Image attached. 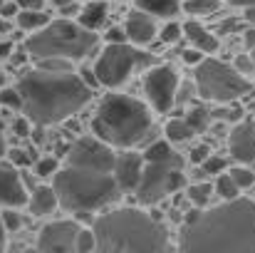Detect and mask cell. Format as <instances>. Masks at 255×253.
Returning <instances> with one entry per match:
<instances>
[{"label":"cell","mask_w":255,"mask_h":253,"mask_svg":"<svg viewBox=\"0 0 255 253\" xmlns=\"http://www.w3.org/2000/svg\"><path fill=\"white\" fill-rule=\"evenodd\" d=\"M178 249L188 253H255V201L236 196L213 209L191 211L183 219Z\"/></svg>","instance_id":"obj_1"},{"label":"cell","mask_w":255,"mask_h":253,"mask_svg":"<svg viewBox=\"0 0 255 253\" xmlns=\"http://www.w3.org/2000/svg\"><path fill=\"white\" fill-rule=\"evenodd\" d=\"M22 112L35 127L60 124L92 99V87L75 72L32 70L17 82Z\"/></svg>","instance_id":"obj_2"},{"label":"cell","mask_w":255,"mask_h":253,"mask_svg":"<svg viewBox=\"0 0 255 253\" xmlns=\"http://www.w3.org/2000/svg\"><path fill=\"white\" fill-rule=\"evenodd\" d=\"M92 231L97 239V251L104 253H144L171 249L166 226L134 206H122L102 214L99 219H94Z\"/></svg>","instance_id":"obj_3"},{"label":"cell","mask_w":255,"mask_h":253,"mask_svg":"<svg viewBox=\"0 0 255 253\" xmlns=\"http://www.w3.org/2000/svg\"><path fill=\"white\" fill-rule=\"evenodd\" d=\"M151 129L149 107L129 94H109L97 107L92 132L109 147L129 149L139 144Z\"/></svg>","instance_id":"obj_4"},{"label":"cell","mask_w":255,"mask_h":253,"mask_svg":"<svg viewBox=\"0 0 255 253\" xmlns=\"http://www.w3.org/2000/svg\"><path fill=\"white\" fill-rule=\"evenodd\" d=\"M52 186L57 191L60 206L87 214V211H99L114 201L122 199V186L117 184L114 174L107 171H92V169L72 167L67 164L65 169H57L52 176Z\"/></svg>","instance_id":"obj_5"},{"label":"cell","mask_w":255,"mask_h":253,"mask_svg":"<svg viewBox=\"0 0 255 253\" xmlns=\"http://www.w3.org/2000/svg\"><path fill=\"white\" fill-rule=\"evenodd\" d=\"M94 30L85 27L82 22H72L67 17L50 20L45 27L35 30V35L27 37L25 47L32 57H67V60H82L97 47Z\"/></svg>","instance_id":"obj_6"},{"label":"cell","mask_w":255,"mask_h":253,"mask_svg":"<svg viewBox=\"0 0 255 253\" xmlns=\"http://www.w3.org/2000/svg\"><path fill=\"white\" fill-rule=\"evenodd\" d=\"M196 89L203 99L228 104V102H236L243 94H248L253 89V84L236 67H231L221 60H213V57H203L196 65Z\"/></svg>","instance_id":"obj_7"},{"label":"cell","mask_w":255,"mask_h":253,"mask_svg":"<svg viewBox=\"0 0 255 253\" xmlns=\"http://www.w3.org/2000/svg\"><path fill=\"white\" fill-rule=\"evenodd\" d=\"M181 186H183V162L178 154H173L171 159H156V162L144 159L141 179L134 194L144 206H151L178 191Z\"/></svg>","instance_id":"obj_8"},{"label":"cell","mask_w":255,"mask_h":253,"mask_svg":"<svg viewBox=\"0 0 255 253\" xmlns=\"http://www.w3.org/2000/svg\"><path fill=\"white\" fill-rule=\"evenodd\" d=\"M149 65H151V55L136 50L134 45L107 42L104 52L99 55V60L94 65V75H97L99 84H104V87H119L131 77L134 70L149 67Z\"/></svg>","instance_id":"obj_9"},{"label":"cell","mask_w":255,"mask_h":253,"mask_svg":"<svg viewBox=\"0 0 255 253\" xmlns=\"http://www.w3.org/2000/svg\"><path fill=\"white\" fill-rule=\"evenodd\" d=\"M67 164L72 167L92 169V171H114V162L117 154L112 152V147L107 142H102L99 137H80L70 144L67 154H65Z\"/></svg>","instance_id":"obj_10"},{"label":"cell","mask_w":255,"mask_h":253,"mask_svg":"<svg viewBox=\"0 0 255 253\" xmlns=\"http://www.w3.org/2000/svg\"><path fill=\"white\" fill-rule=\"evenodd\" d=\"M176 89H178V75H176V70L169 67V65L151 67V70L144 75L146 99L151 102V107H154L159 114L171 112V107H173V102H176Z\"/></svg>","instance_id":"obj_11"},{"label":"cell","mask_w":255,"mask_h":253,"mask_svg":"<svg viewBox=\"0 0 255 253\" xmlns=\"http://www.w3.org/2000/svg\"><path fill=\"white\" fill-rule=\"evenodd\" d=\"M80 229L82 226L77 221H52V224L42 226V231L37 236V249L52 253H75Z\"/></svg>","instance_id":"obj_12"},{"label":"cell","mask_w":255,"mask_h":253,"mask_svg":"<svg viewBox=\"0 0 255 253\" xmlns=\"http://www.w3.org/2000/svg\"><path fill=\"white\" fill-rule=\"evenodd\" d=\"M228 152L238 164L255 162V119H241L228 134Z\"/></svg>","instance_id":"obj_13"},{"label":"cell","mask_w":255,"mask_h":253,"mask_svg":"<svg viewBox=\"0 0 255 253\" xmlns=\"http://www.w3.org/2000/svg\"><path fill=\"white\" fill-rule=\"evenodd\" d=\"M141 169H144V154L124 152V154H117L112 174H114L117 184L122 186V191H136L139 179H141Z\"/></svg>","instance_id":"obj_14"},{"label":"cell","mask_w":255,"mask_h":253,"mask_svg":"<svg viewBox=\"0 0 255 253\" xmlns=\"http://www.w3.org/2000/svg\"><path fill=\"white\" fill-rule=\"evenodd\" d=\"M27 189L20 179V174L15 171L12 167H2L0 164V206H25L27 204Z\"/></svg>","instance_id":"obj_15"},{"label":"cell","mask_w":255,"mask_h":253,"mask_svg":"<svg viewBox=\"0 0 255 253\" xmlns=\"http://www.w3.org/2000/svg\"><path fill=\"white\" fill-rule=\"evenodd\" d=\"M124 30H127V37H129L134 45H149V42L156 37V22H154L151 12H146V10H141V7L134 10V12H129Z\"/></svg>","instance_id":"obj_16"},{"label":"cell","mask_w":255,"mask_h":253,"mask_svg":"<svg viewBox=\"0 0 255 253\" xmlns=\"http://www.w3.org/2000/svg\"><path fill=\"white\" fill-rule=\"evenodd\" d=\"M57 206H60V199H57L55 186H37L27 199V209H30L32 216H47Z\"/></svg>","instance_id":"obj_17"},{"label":"cell","mask_w":255,"mask_h":253,"mask_svg":"<svg viewBox=\"0 0 255 253\" xmlns=\"http://www.w3.org/2000/svg\"><path fill=\"white\" fill-rule=\"evenodd\" d=\"M183 35H186V40H188L193 47H198V50H203V52H216V50H218V37H216L208 27H203L201 22H196V20H188V22L183 25Z\"/></svg>","instance_id":"obj_18"},{"label":"cell","mask_w":255,"mask_h":253,"mask_svg":"<svg viewBox=\"0 0 255 253\" xmlns=\"http://www.w3.org/2000/svg\"><path fill=\"white\" fill-rule=\"evenodd\" d=\"M80 22L89 30H99L107 22V5L102 0H92L89 5L80 10Z\"/></svg>","instance_id":"obj_19"},{"label":"cell","mask_w":255,"mask_h":253,"mask_svg":"<svg viewBox=\"0 0 255 253\" xmlns=\"http://www.w3.org/2000/svg\"><path fill=\"white\" fill-rule=\"evenodd\" d=\"M15 20H17V27H20V30L35 32V30H40V27H45V25L50 22V15H47L45 10H20V12L15 15Z\"/></svg>","instance_id":"obj_20"},{"label":"cell","mask_w":255,"mask_h":253,"mask_svg":"<svg viewBox=\"0 0 255 253\" xmlns=\"http://www.w3.org/2000/svg\"><path fill=\"white\" fill-rule=\"evenodd\" d=\"M166 137H169V142L173 144H186V142H191L193 137H196V129L186 122V117L183 119H171L169 124H166Z\"/></svg>","instance_id":"obj_21"},{"label":"cell","mask_w":255,"mask_h":253,"mask_svg":"<svg viewBox=\"0 0 255 253\" xmlns=\"http://www.w3.org/2000/svg\"><path fill=\"white\" fill-rule=\"evenodd\" d=\"M213 194H216V189H213L208 181H196V184L186 186V196H188V201H191L196 209H206Z\"/></svg>","instance_id":"obj_22"},{"label":"cell","mask_w":255,"mask_h":253,"mask_svg":"<svg viewBox=\"0 0 255 253\" xmlns=\"http://www.w3.org/2000/svg\"><path fill=\"white\" fill-rule=\"evenodd\" d=\"M136 5L151 15H159V17H171L178 12L181 2L178 0H136Z\"/></svg>","instance_id":"obj_23"},{"label":"cell","mask_w":255,"mask_h":253,"mask_svg":"<svg viewBox=\"0 0 255 253\" xmlns=\"http://www.w3.org/2000/svg\"><path fill=\"white\" fill-rule=\"evenodd\" d=\"M213 189H216V194L223 199V201H228V199H236L238 194H241V189H238V184L233 181V176L228 174V171H223V174H218V179H216V184H213Z\"/></svg>","instance_id":"obj_24"},{"label":"cell","mask_w":255,"mask_h":253,"mask_svg":"<svg viewBox=\"0 0 255 253\" xmlns=\"http://www.w3.org/2000/svg\"><path fill=\"white\" fill-rule=\"evenodd\" d=\"M186 122L196 129V134H198V132H206L208 124H211V112H208L206 107H193V109L186 114Z\"/></svg>","instance_id":"obj_25"},{"label":"cell","mask_w":255,"mask_h":253,"mask_svg":"<svg viewBox=\"0 0 255 253\" xmlns=\"http://www.w3.org/2000/svg\"><path fill=\"white\" fill-rule=\"evenodd\" d=\"M183 10L188 15H211L218 10V0H186Z\"/></svg>","instance_id":"obj_26"},{"label":"cell","mask_w":255,"mask_h":253,"mask_svg":"<svg viewBox=\"0 0 255 253\" xmlns=\"http://www.w3.org/2000/svg\"><path fill=\"white\" fill-rule=\"evenodd\" d=\"M40 70L47 72H72V60L67 57H40Z\"/></svg>","instance_id":"obj_27"},{"label":"cell","mask_w":255,"mask_h":253,"mask_svg":"<svg viewBox=\"0 0 255 253\" xmlns=\"http://www.w3.org/2000/svg\"><path fill=\"white\" fill-rule=\"evenodd\" d=\"M228 174L233 176V181L238 184V189H241V191H243V189H251V186L255 184V174H253V169H248L246 164L228 169Z\"/></svg>","instance_id":"obj_28"},{"label":"cell","mask_w":255,"mask_h":253,"mask_svg":"<svg viewBox=\"0 0 255 253\" xmlns=\"http://www.w3.org/2000/svg\"><path fill=\"white\" fill-rule=\"evenodd\" d=\"M176 152L171 149L169 142H154L151 147H146V152H144V159L146 162H156V159H171Z\"/></svg>","instance_id":"obj_29"},{"label":"cell","mask_w":255,"mask_h":253,"mask_svg":"<svg viewBox=\"0 0 255 253\" xmlns=\"http://www.w3.org/2000/svg\"><path fill=\"white\" fill-rule=\"evenodd\" d=\"M89 251H97V239H94V231H92V229H80L75 253H89Z\"/></svg>","instance_id":"obj_30"},{"label":"cell","mask_w":255,"mask_h":253,"mask_svg":"<svg viewBox=\"0 0 255 253\" xmlns=\"http://www.w3.org/2000/svg\"><path fill=\"white\" fill-rule=\"evenodd\" d=\"M0 104L10 107V109H22V97L17 87H2L0 89Z\"/></svg>","instance_id":"obj_31"},{"label":"cell","mask_w":255,"mask_h":253,"mask_svg":"<svg viewBox=\"0 0 255 253\" xmlns=\"http://www.w3.org/2000/svg\"><path fill=\"white\" fill-rule=\"evenodd\" d=\"M0 216H2V224H5L7 231H17V229L22 226V216H20L12 206H5V211H2Z\"/></svg>","instance_id":"obj_32"},{"label":"cell","mask_w":255,"mask_h":253,"mask_svg":"<svg viewBox=\"0 0 255 253\" xmlns=\"http://www.w3.org/2000/svg\"><path fill=\"white\" fill-rule=\"evenodd\" d=\"M201 169H203V174H211V176H218V174H223L226 171V159H221V157H216V154H211L203 164H201Z\"/></svg>","instance_id":"obj_33"},{"label":"cell","mask_w":255,"mask_h":253,"mask_svg":"<svg viewBox=\"0 0 255 253\" xmlns=\"http://www.w3.org/2000/svg\"><path fill=\"white\" fill-rule=\"evenodd\" d=\"M57 169H60V164H57V159L47 157V159H40V162L35 164V174L45 179V176H55V174H57Z\"/></svg>","instance_id":"obj_34"},{"label":"cell","mask_w":255,"mask_h":253,"mask_svg":"<svg viewBox=\"0 0 255 253\" xmlns=\"http://www.w3.org/2000/svg\"><path fill=\"white\" fill-rule=\"evenodd\" d=\"M7 154H10V162H12L15 167H30V164H32V157H30L27 149H10Z\"/></svg>","instance_id":"obj_35"},{"label":"cell","mask_w":255,"mask_h":253,"mask_svg":"<svg viewBox=\"0 0 255 253\" xmlns=\"http://www.w3.org/2000/svg\"><path fill=\"white\" fill-rule=\"evenodd\" d=\"M236 70L241 72V75H253L255 72V57L253 55H241L238 60H236Z\"/></svg>","instance_id":"obj_36"},{"label":"cell","mask_w":255,"mask_h":253,"mask_svg":"<svg viewBox=\"0 0 255 253\" xmlns=\"http://www.w3.org/2000/svg\"><path fill=\"white\" fill-rule=\"evenodd\" d=\"M181 32H183V27H181V25L169 22V25L161 30V42H176V40L181 37Z\"/></svg>","instance_id":"obj_37"},{"label":"cell","mask_w":255,"mask_h":253,"mask_svg":"<svg viewBox=\"0 0 255 253\" xmlns=\"http://www.w3.org/2000/svg\"><path fill=\"white\" fill-rule=\"evenodd\" d=\"M203 55H206L203 50H198V47H191V50H183V52H181V60H183L186 65L196 67V65H198V62L203 60Z\"/></svg>","instance_id":"obj_38"},{"label":"cell","mask_w":255,"mask_h":253,"mask_svg":"<svg viewBox=\"0 0 255 253\" xmlns=\"http://www.w3.org/2000/svg\"><path fill=\"white\" fill-rule=\"evenodd\" d=\"M208 157H211V147L208 144H198V147L191 149V162L193 164H203Z\"/></svg>","instance_id":"obj_39"},{"label":"cell","mask_w":255,"mask_h":253,"mask_svg":"<svg viewBox=\"0 0 255 253\" xmlns=\"http://www.w3.org/2000/svg\"><path fill=\"white\" fill-rule=\"evenodd\" d=\"M129 37H127V30H122V27H109V32H107V42H127Z\"/></svg>","instance_id":"obj_40"},{"label":"cell","mask_w":255,"mask_h":253,"mask_svg":"<svg viewBox=\"0 0 255 253\" xmlns=\"http://www.w3.org/2000/svg\"><path fill=\"white\" fill-rule=\"evenodd\" d=\"M30 124H32V122H30L27 117H25V119H15V122H12V129H15L17 137H27V134H30Z\"/></svg>","instance_id":"obj_41"},{"label":"cell","mask_w":255,"mask_h":253,"mask_svg":"<svg viewBox=\"0 0 255 253\" xmlns=\"http://www.w3.org/2000/svg\"><path fill=\"white\" fill-rule=\"evenodd\" d=\"M17 12H20V5L17 2H5L2 0V5H0V15L2 17H15Z\"/></svg>","instance_id":"obj_42"},{"label":"cell","mask_w":255,"mask_h":253,"mask_svg":"<svg viewBox=\"0 0 255 253\" xmlns=\"http://www.w3.org/2000/svg\"><path fill=\"white\" fill-rule=\"evenodd\" d=\"M20 10H42V0H15Z\"/></svg>","instance_id":"obj_43"},{"label":"cell","mask_w":255,"mask_h":253,"mask_svg":"<svg viewBox=\"0 0 255 253\" xmlns=\"http://www.w3.org/2000/svg\"><path fill=\"white\" fill-rule=\"evenodd\" d=\"M243 42H246V47L253 52L255 50V25H251V27L243 32Z\"/></svg>","instance_id":"obj_44"},{"label":"cell","mask_w":255,"mask_h":253,"mask_svg":"<svg viewBox=\"0 0 255 253\" xmlns=\"http://www.w3.org/2000/svg\"><path fill=\"white\" fill-rule=\"evenodd\" d=\"M238 27H241V20H226V22H221L218 32L223 35V32H228V30H238Z\"/></svg>","instance_id":"obj_45"},{"label":"cell","mask_w":255,"mask_h":253,"mask_svg":"<svg viewBox=\"0 0 255 253\" xmlns=\"http://www.w3.org/2000/svg\"><path fill=\"white\" fill-rule=\"evenodd\" d=\"M82 80H85L89 87H97V84H99L97 75H94V70H82Z\"/></svg>","instance_id":"obj_46"},{"label":"cell","mask_w":255,"mask_h":253,"mask_svg":"<svg viewBox=\"0 0 255 253\" xmlns=\"http://www.w3.org/2000/svg\"><path fill=\"white\" fill-rule=\"evenodd\" d=\"M77 12V2H70V5H62L60 7V15L62 17H70V15H75Z\"/></svg>","instance_id":"obj_47"},{"label":"cell","mask_w":255,"mask_h":253,"mask_svg":"<svg viewBox=\"0 0 255 253\" xmlns=\"http://www.w3.org/2000/svg\"><path fill=\"white\" fill-rule=\"evenodd\" d=\"M12 30V25H10V17H2L0 15V35H7Z\"/></svg>","instance_id":"obj_48"},{"label":"cell","mask_w":255,"mask_h":253,"mask_svg":"<svg viewBox=\"0 0 255 253\" xmlns=\"http://www.w3.org/2000/svg\"><path fill=\"white\" fill-rule=\"evenodd\" d=\"M12 55V45L10 42H0V57H10Z\"/></svg>","instance_id":"obj_49"},{"label":"cell","mask_w":255,"mask_h":253,"mask_svg":"<svg viewBox=\"0 0 255 253\" xmlns=\"http://www.w3.org/2000/svg\"><path fill=\"white\" fill-rule=\"evenodd\" d=\"M246 20H248L251 25H255V5H248V7H246Z\"/></svg>","instance_id":"obj_50"},{"label":"cell","mask_w":255,"mask_h":253,"mask_svg":"<svg viewBox=\"0 0 255 253\" xmlns=\"http://www.w3.org/2000/svg\"><path fill=\"white\" fill-rule=\"evenodd\" d=\"M5 234H7V229H5V224H2V216H0V251L5 249Z\"/></svg>","instance_id":"obj_51"},{"label":"cell","mask_w":255,"mask_h":253,"mask_svg":"<svg viewBox=\"0 0 255 253\" xmlns=\"http://www.w3.org/2000/svg\"><path fill=\"white\" fill-rule=\"evenodd\" d=\"M7 154V144H5V137H2V132H0V159Z\"/></svg>","instance_id":"obj_52"},{"label":"cell","mask_w":255,"mask_h":253,"mask_svg":"<svg viewBox=\"0 0 255 253\" xmlns=\"http://www.w3.org/2000/svg\"><path fill=\"white\" fill-rule=\"evenodd\" d=\"M233 5H238V7H248V5H255V0H231Z\"/></svg>","instance_id":"obj_53"},{"label":"cell","mask_w":255,"mask_h":253,"mask_svg":"<svg viewBox=\"0 0 255 253\" xmlns=\"http://www.w3.org/2000/svg\"><path fill=\"white\" fill-rule=\"evenodd\" d=\"M70 2H75V0H50V5H55L57 10H60L62 5H70Z\"/></svg>","instance_id":"obj_54"},{"label":"cell","mask_w":255,"mask_h":253,"mask_svg":"<svg viewBox=\"0 0 255 253\" xmlns=\"http://www.w3.org/2000/svg\"><path fill=\"white\" fill-rule=\"evenodd\" d=\"M2 82H5V75H2V72H0V87H2Z\"/></svg>","instance_id":"obj_55"},{"label":"cell","mask_w":255,"mask_h":253,"mask_svg":"<svg viewBox=\"0 0 255 253\" xmlns=\"http://www.w3.org/2000/svg\"><path fill=\"white\" fill-rule=\"evenodd\" d=\"M251 112H253V119H255V104H253V107H251Z\"/></svg>","instance_id":"obj_56"},{"label":"cell","mask_w":255,"mask_h":253,"mask_svg":"<svg viewBox=\"0 0 255 253\" xmlns=\"http://www.w3.org/2000/svg\"><path fill=\"white\" fill-rule=\"evenodd\" d=\"M253 57H255V50H253Z\"/></svg>","instance_id":"obj_57"},{"label":"cell","mask_w":255,"mask_h":253,"mask_svg":"<svg viewBox=\"0 0 255 253\" xmlns=\"http://www.w3.org/2000/svg\"><path fill=\"white\" fill-rule=\"evenodd\" d=\"M0 5H2V0H0Z\"/></svg>","instance_id":"obj_58"}]
</instances>
